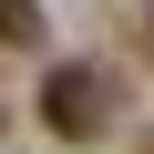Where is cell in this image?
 <instances>
[{"label": "cell", "mask_w": 154, "mask_h": 154, "mask_svg": "<svg viewBox=\"0 0 154 154\" xmlns=\"http://www.w3.org/2000/svg\"><path fill=\"white\" fill-rule=\"evenodd\" d=\"M41 123H51L62 144L113 134V72H93V62H51V72H41Z\"/></svg>", "instance_id": "6da1fadb"}, {"label": "cell", "mask_w": 154, "mask_h": 154, "mask_svg": "<svg viewBox=\"0 0 154 154\" xmlns=\"http://www.w3.org/2000/svg\"><path fill=\"white\" fill-rule=\"evenodd\" d=\"M144 51H154V11H144Z\"/></svg>", "instance_id": "3957f363"}, {"label": "cell", "mask_w": 154, "mask_h": 154, "mask_svg": "<svg viewBox=\"0 0 154 154\" xmlns=\"http://www.w3.org/2000/svg\"><path fill=\"white\" fill-rule=\"evenodd\" d=\"M134 154H154V134H144V144H134Z\"/></svg>", "instance_id": "277c9868"}, {"label": "cell", "mask_w": 154, "mask_h": 154, "mask_svg": "<svg viewBox=\"0 0 154 154\" xmlns=\"http://www.w3.org/2000/svg\"><path fill=\"white\" fill-rule=\"evenodd\" d=\"M51 21H41V0H0V51H41Z\"/></svg>", "instance_id": "7a4b0ae2"}]
</instances>
